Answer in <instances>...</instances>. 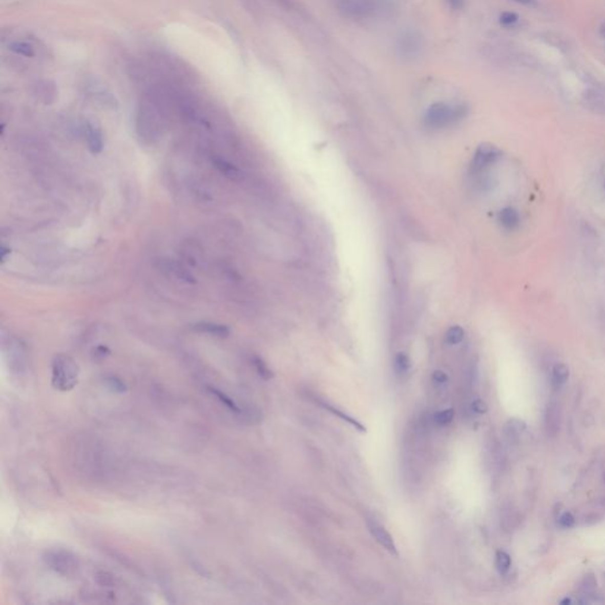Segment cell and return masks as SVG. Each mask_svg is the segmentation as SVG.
Here are the masks:
<instances>
[{"mask_svg":"<svg viewBox=\"0 0 605 605\" xmlns=\"http://www.w3.org/2000/svg\"><path fill=\"white\" fill-rule=\"evenodd\" d=\"M396 7L398 0H336L340 14L356 22L390 17Z\"/></svg>","mask_w":605,"mask_h":605,"instance_id":"1","label":"cell"},{"mask_svg":"<svg viewBox=\"0 0 605 605\" xmlns=\"http://www.w3.org/2000/svg\"><path fill=\"white\" fill-rule=\"evenodd\" d=\"M468 114V108L465 104H449L437 102L431 104L427 109L423 122L427 128L437 130L460 122Z\"/></svg>","mask_w":605,"mask_h":605,"instance_id":"2","label":"cell"},{"mask_svg":"<svg viewBox=\"0 0 605 605\" xmlns=\"http://www.w3.org/2000/svg\"><path fill=\"white\" fill-rule=\"evenodd\" d=\"M53 388L60 391H70L78 383L79 368L76 362L67 354H57L52 360Z\"/></svg>","mask_w":605,"mask_h":605,"instance_id":"3","label":"cell"},{"mask_svg":"<svg viewBox=\"0 0 605 605\" xmlns=\"http://www.w3.org/2000/svg\"><path fill=\"white\" fill-rule=\"evenodd\" d=\"M44 561L52 571L63 577L75 576L79 570L76 554L64 549H51L44 553Z\"/></svg>","mask_w":605,"mask_h":605,"instance_id":"4","label":"cell"},{"mask_svg":"<svg viewBox=\"0 0 605 605\" xmlns=\"http://www.w3.org/2000/svg\"><path fill=\"white\" fill-rule=\"evenodd\" d=\"M396 50L403 59H414L421 55L423 50V39L415 31H404L398 38Z\"/></svg>","mask_w":605,"mask_h":605,"instance_id":"5","label":"cell"},{"mask_svg":"<svg viewBox=\"0 0 605 605\" xmlns=\"http://www.w3.org/2000/svg\"><path fill=\"white\" fill-rule=\"evenodd\" d=\"M502 155V152L491 143H483L477 147L472 162L473 171L475 173L484 172L492 165Z\"/></svg>","mask_w":605,"mask_h":605,"instance_id":"6","label":"cell"},{"mask_svg":"<svg viewBox=\"0 0 605 605\" xmlns=\"http://www.w3.org/2000/svg\"><path fill=\"white\" fill-rule=\"evenodd\" d=\"M7 360L12 371L22 373L26 370V353L23 343L18 340H11L7 346Z\"/></svg>","mask_w":605,"mask_h":605,"instance_id":"7","label":"cell"},{"mask_svg":"<svg viewBox=\"0 0 605 605\" xmlns=\"http://www.w3.org/2000/svg\"><path fill=\"white\" fill-rule=\"evenodd\" d=\"M584 107L592 113L605 115V88L596 87L584 91L581 97Z\"/></svg>","mask_w":605,"mask_h":605,"instance_id":"8","label":"cell"},{"mask_svg":"<svg viewBox=\"0 0 605 605\" xmlns=\"http://www.w3.org/2000/svg\"><path fill=\"white\" fill-rule=\"evenodd\" d=\"M561 422V411L560 406L557 401L551 400L546 406L545 410V428L546 433L550 436H556L559 433Z\"/></svg>","mask_w":605,"mask_h":605,"instance_id":"9","label":"cell"},{"mask_svg":"<svg viewBox=\"0 0 605 605\" xmlns=\"http://www.w3.org/2000/svg\"><path fill=\"white\" fill-rule=\"evenodd\" d=\"M368 527L370 533L372 534V537L376 539V541L379 543L381 546H383L385 550L389 551L391 554H394V556H399L398 547H396L394 539H392L390 533H389L383 526H381L380 524H377L375 521H368Z\"/></svg>","mask_w":605,"mask_h":605,"instance_id":"10","label":"cell"},{"mask_svg":"<svg viewBox=\"0 0 605 605\" xmlns=\"http://www.w3.org/2000/svg\"><path fill=\"white\" fill-rule=\"evenodd\" d=\"M137 127L141 135L142 133L149 135L154 134L157 128V119L152 108L148 106H141V109L137 115Z\"/></svg>","mask_w":605,"mask_h":605,"instance_id":"11","label":"cell"},{"mask_svg":"<svg viewBox=\"0 0 605 605\" xmlns=\"http://www.w3.org/2000/svg\"><path fill=\"white\" fill-rule=\"evenodd\" d=\"M86 137L92 154H99L103 149V135L101 129L91 122L86 123Z\"/></svg>","mask_w":605,"mask_h":605,"instance_id":"12","label":"cell"},{"mask_svg":"<svg viewBox=\"0 0 605 605\" xmlns=\"http://www.w3.org/2000/svg\"><path fill=\"white\" fill-rule=\"evenodd\" d=\"M192 327H193V330L196 331V332L208 333V335H212V336L220 337V338L228 337L230 333H231V330H230L228 326L222 325V324H217V323L201 322V323H196V324H194Z\"/></svg>","mask_w":605,"mask_h":605,"instance_id":"13","label":"cell"},{"mask_svg":"<svg viewBox=\"0 0 605 605\" xmlns=\"http://www.w3.org/2000/svg\"><path fill=\"white\" fill-rule=\"evenodd\" d=\"M499 221L507 230L517 228L520 223V217L518 212L512 207H506L500 211Z\"/></svg>","mask_w":605,"mask_h":605,"instance_id":"14","label":"cell"},{"mask_svg":"<svg viewBox=\"0 0 605 605\" xmlns=\"http://www.w3.org/2000/svg\"><path fill=\"white\" fill-rule=\"evenodd\" d=\"M207 390L211 392L212 395H214L215 398H217L220 402L225 406L226 408H228L231 411H233V413H236L238 415L242 414V410L241 408L238 406V404L234 402V401L230 398V396H227L225 392H222L221 390H219V389L214 388V387H207Z\"/></svg>","mask_w":605,"mask_h":605,"instance_id":"15","label":"cell"},{"mask_svg":"<svg viewBox=\"0 0 605 605\" xmlns=\"http://www.w3.org/2000/svg\"><path fill=\"white\" fill-rule=\"evenodd\" d=\"M322 406L324 407L325 409L329 410L330 413H332L333 415L338 416V418H340V419L344 420L345 422H348L349 425H351V426L353 427V428H356L357 430L362 431V433H365V431H367V428H365V427H364L363 425H362V423H361L360 421H357L356 419L352 418V416H350V415H348V414L343 413L342 410L337 409V408H335V407H332V406H330V404H327V403H322Z\"/></svg>","mask_w":605,"mask_h":605,"instance_id":"16","label":"cell"},{"mask_svg":"<svg viewBox=\"0 0 605 605\" xmlns=\"http://www.w3.org/2000/svg\"><path fill=\"white\" fill-rule=\"evenodd\" d=\"M394 369H395V372L400 376H404L406 373H408V371H409V369H410L409 357H408L406 353L399 352L395 356V360H394Z\"/></svg>","mask_w":605,"mask_h":605,"instance_id":"17","label":"cell"},{"mask_svg":"<svg viewBox=\"0 0 605 605\" xmlns=\"http://www.w3.org/2000/svg\"><path fill=\"white\" fill-rule=\"evenodd\" d=\"M526 429V423L521 421V420H518V419H512L510 420L506 423V435L507 436H510L512 439L514 437H518L520 434H523V431Z\"/></svg>","mask_w":605,"mask_h":605,"instance_id":"18","label":"cell"},{"mask_svg":"<svg viewBox=\"0 0 605 605\" xmlns=\"http://www.w3.org/2000/svg\"><path fill=\"white\" fill-rule=\"evenodd\" d=\"M570 376V370L569 367L564 363H558L553 367L552 370V377H553V381L558 384H562L565 383L566 381H568Z\"/></svg>","mask_w":605,"mask_h":605,"instance_id":"19","label":"cell"},{"mask_svg":"<svg viewBox=\"0 0 605 605\" xmlns=\"http://www.w3.org/2000/svg\"><path fill=\"white\" fill-rule=\"evenodd\" d=\"M512 560L510 554L505 551H498L495 554V565L500 573H506L511 568Z\"/></svg>","mask_w":605,"mask_h":605,"instance_id":"20","label":"cell"},{"mask_svg":"<svg viewBox=\"0 0 605 605\" xmlns=\"http://www.w3.org/2000/svg\"><path fill=\"white\" fill-rule=\"evenodd\" d=\"M10 49L12 50L13 52L17 53V55L20 56L32 57L34 55L33 46L28 43V41H14V43L10 45Z\"/></svg>","mask_w":605,"mask_h":605,"instance_id":"21","label":"cell"},{"mask_svg":"<svg viewBox=\"0 0 605 605\" xmlns=\"http://www.w3.org/2000/svg\"><path fill=\"white\" fill-rule=\"evenodd\" d=\"M454 416H455V411L453 408H447V409L434 414V422L439 426H447L453 421Z\"/></svg>","mask_w":605,"mask_h":605,"instance_id":"22","label":"cell"},{"mask_svg":"<svg viewBox=\"0 0 605 605\" xmlns=\"http://www.w3.org/2000/svg\"><path fill=\"white\" fill-rule=\"evenodd\" d=\"M253 364L254 368L257 370L258 375H259L261 379L266 381L273 379L275 375H273L272 370L267 367V364H266L260 357H253Z\"/></svg>","mask_w":605,"mask_h":605,"instance_id":"23","label":"cell"},{"mask_svg":"<svg viewBox=\"0 0 605 605\" xmlns=\"http://www.w3.org/2000/svg\"><path fill=\"white\" fill-rule=\"evenodd\" d=\"M465 337V331L462 329L461 326H453L450 327L448 330V332H447V336H446V341L448 344H452V345H456L458 343H461L462 340H464Z\"/></svg>","mask_w":605,"mask_h":605,"instance_id":"24","label":"cell"},{"mask_svg":"<svg viewBox=\"0 0 605 605\" xmlns=\"http://www.w3.org/2000/svg\"><path fill=\"white\" fill-rule=\"evenodd\" d=\"M106 384L111 391L118 392V394H122V392H124L127 390V384L117 376H107Z\"/></svg>","mask_w":605,"mask_h":605,"instance_id":"25","label":"cell"},{"mask_svg":"<svg viewBox=\"0 0 605 605\" xmlns=\"http://www.w3.org/2000/svg\"><path fill=\"white\" fill-rule=\"evenodd\" d=\"M214 163H215V167H217L221 173H223V174H225L226 176L232 177V179H237V177L239 176L238 169L231 163L226 162V161L215 160Z\"/></svg>","mask_w":605,"mask_h":605,"instance_id":"26","label":"cell"},{"mask_svg":"<svg viewBox=\"0 0 605 605\" xmlns=\"http://www.w3.org/2000/svg\"><path fill=\"white\" fill-rule=\"evenodd\" d=\"M518 15L515 13H512V12H504L502 15H500V22L503 23L504 25L506 26H511L515 24V23L518 22Z\"/></svg>","mask_w":605,"mask_h":605,"instance_id":"27","label":"cell"},{"mask_svg":"<svg viewBox=\"0 0 605 605\" xmlns=\"http://www.w3.org/2000/svg\"><path fill=\"white\" fill-rule=\"evenodd\" d=\"M431 379H433L434 383H436L439 385H442L448 382V376H447V373L445 371H442V370H436V371H434L433 375H431Z\"/></svg>","mask_w":605,"mask_h":605,"instance_id":"28","label":"cell"},{"mask_svg":"<svg viewBox=\"0 0 605 605\" xmlns=\"http://www.w3.org/2000/svg\"><path fill=\"white\" fill-rule=\"evenodd\" d=\"M472 409L475 411L476 414H485L487 411V404L484 402L483 400L480 399H475L472 402Z\"/></svg>","mask_w":605,"mask_h":605,"instance_id":"29","label":"cell"},{"mask_svg":"<svg viewBox=\"0 0 605 605\" xmlns=\"http://www.w3.org/2000/svg\"><path fill=\"white\" fill-rule=\"evenodd\" d=\"M559 524L562 527H571L575 524V517L570 512H565L560 515Z\"/></svg>","mask_w":605,"mask_h":605,"instance_id":"30","label":"cell"},{"mask_svg":"<svg viewBox=\"0 0 605 605\" xmlns=\"http://www.w3.org/2000/svg\"><path fill=\"white\" fill-rule=\"evenodd\" d=\"M583 587L587 589V590H592V589H595L597 587L596 578L593 577L592 575L585 576L584 580H583Z\"/></svg>","mask_w":605,"mask_h":605,"instance_id":"31","label":"cell"},{"mask_svg":"<svg viewBox=\"0 0 605 605\" xmlns=\"http://www.w3.org/2000/svg\"><path fill=\"white\" fill-rule=\"evenodd\" d=\"M446 3L454 11L462 10L465 6V0H446Z\"/></svg>","mask_w":605,"mask_h":605,"instance_id":"32","label":"cell"},{"mask_svg":"<svg viewBox=\"0 0 605 605\" xmlns=\"http://www.w3.org/2000/svg\"><path fill=\"white\" fill-rule=\"evenodd\" d=\"M515 2H518L520 4H524V5H527V6H534L537 2L535 0H515Z\"/></svg>","mask_w":605,"mask_h":605,"instance_id":"33","label":"cell"},{"mask_svg":"<svg viewBox=\"0 0 605 605\" xmlns=\"http://www.w3.org/2000/svg\"><path fill=\"white\" fill-rule=\"evenodd\" d=\"M560 603H561V604H570V603H571V600H570V599H568V598H566V599H564V600H561V602H560Z\"/></svg>","mask_w":605,"mask_h":605,"instance_id":"34","label":"cell"},{"mask_svg":"<svg viewBox=\"0 0 605 605\" xmlns=\"http://www.w3.org/2000/svg\"><path fill=\"white\" fill-rule=\"evenodd\" d=\"M603 480H604V483H605V473L603 474Z\"/></svg>","mask_w":605,"mask_h":605,"instance_id":"35","label":"cell"},{"mask_svg":"<svg viewBox=\"0 0 605 605\" xmlns=\"http://www.w3.org/2000/svg\"><path fill=\"white\" fill-rule=\"evenodd\" d=\"M604 188H605V182H604Z\"/></svg>","mask_w":605,"mask_h":605,"instance_id":"36","label":"cell"}]
</instances>
